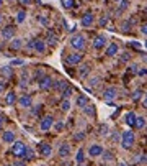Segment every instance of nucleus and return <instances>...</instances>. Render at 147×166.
Segmentation results:
<instances>
[{
	"label": "nucleus",
	"mask_w": 147,
	"mask_h": 166,
	"mask_svg": "<svg viewBox=\"0 0 147 166\" xmlns=\"http://www.w3.org/2000/svg\"><path fill=\"white\" fill-rule=\"evenodd\" d=\"M17 104L21 107V109H29L33 105V97L29 94H23L20 99H17Z\"/></svg>",
	"instance_id": "0eeeda50"
},
{
	"label": "nucleus",
	"mask_w": 147,
	"mask_h": 166,
	"mask_svg": "<svg viewBox=\"0 0 147 166\" xmlns=\"http://www.w3.org/2000/svg\"><path fill=\"white\" fill-rule=\"evenodd\" d=\"M29 109H31V113L34 115V117H38V115L41 113V109H43V105H36V107H29Z\"/></svg>",
	"instance_id": "c9c22d12"
},
{
	"label": "nucleus",
	"mask_w": 147,
	"mask_h": 166,
	"mask_svg": "<svg viewBox=\"0 0 147 166\" xmlns=\"http://www.w3.org/2000/svg\"><path fill=\"white\" fill-rule=\"evenodd\" d=\"M69 82L67 81H64V79H59V81H54L53 82V89L54 91H57V92H61L64 87H65V86H67Z\"/></svg>",
	"instance_id": "412c9836"
},
{
	"label": "nucleus",
	"mask_w": 147,
	"mask_h": 166,
	"mask_svg": "<svg viewBox=\"0 0 147 166\" xmlns=\"http://www.w3.org/2000/svg\"><path fill=\"white\" fill-rule=\"evenodd\" d=\"M84 138H85V133H82V132H79V133L74 135V140H75V141H82Z\"/></svg>",
	"instance_id": "4c0bfd02"
},
{
	"label": "nucleus",
	"mask_w": 147,
	"mask_h": 166,
	"mask_svg": "<svg viewBox=\"0 0 147 166\" xmlns=\"http://www.w3.org/2000/svg\"><path fill=\"white\" fill-rule=\"evenodd\" d=\"M134 127L139 128V130H144V128H145V117H137V115H136Z\"/></svg>",
	"instance_id": "a878e982"
},
{
	"label": "nucleus",
	"mask_w": 147,
	"mask_h": 166,
	"mask_svg": "<svg viewBox=\"0 0 147 166\" xmlns=\"http://www.w3.org/2000/svg\"><path fill=\"white\" fill-rule=\"evenodd\" d=\"M141 33H142L144 36H145V33H147V25H145V23H144V25L141 26Z\"/></svg>",
	"instance_id": "de8ad7c7"
},
{
	"label": "nucleus",
	"mask_w": 147,
	"mask_h": 166,
	"mask_svg": "<svg viewBox=\"0 0 147 166\" xmlns=\"http://www.w3.org/2000/svg\"><path fill=\"white\" fill-rule=\"evenodd\" d=\"M118 51H119L118 45H116V43H111V45H109V46L106 48V56L113 58V56H116V54H118Z\"/></svg>",
	"instance_id": "4be33fe9"
},
{
	"label": "nucleus",
	"mask_w": 147,
	"mask_h": 166,
	"mask_svg": "<svg viewBox=\"0 0 147 166\" xmlns=\"http://www.w3.org/2000/svg\"><path fill=\"white\" fill-rule=\"evenodd\" d=\"M141 96H142V91H136L134 94H132V100H139Z\"/></svg>",
	"instance_id": "79ce46f5"
},
{
	"label": "nucleus",
	"mask_w": 147,
	"mask_h": 166,
	"mask_svg": "<svg viewBox=\"0 0 147 166\" xmlns=\"http://www.w3.org/2000/svg\"><path fill=\"white\" fill-rule=\"evenodd\" d=\"M13 164H15V166H21V164H25V161H15Z\"/></svg>",
	"instance_id": "6e6d98bb"
},
{
	"label": "nucleus",
	"mask_w": 147,
	"mask_h": 166,
	"mask_svg": "<svg viewBox=\"0 0 147 166\" xmlns=\"http://www.w3.org/2000/svg\"><path fill=\"white\" fill-rule=\"evenodd\" d=\"M69 45L75 49V51H84L85 49V36L84 35H74V36L70 38V41H69Z\"/></svg>",
	"instance_id": "f03ea898"
},
{
	"label": "nucleus",
	"mask_w": 147,
	"mask_h": 166,
	"mask_svg": "<svg viewBox=\"0 0 147 166\" xmlns=\"http://www.w3.org/2000/svg\"><path fill=\"white\" fill-rule=\"evenodd\" d=\"M72 94H74V87H72L70 84H67V86H65V87L61 91V96H62V99H69V97L72 96Z\"/></svg>",
	"instance_id": "393cba45"
},
{
	"label": "nucleus",
	"mask_w": 147,
	"mask_h": 166,
	"mask_svg": "<svg viewBox=\"0 0 147 166\" xmlns=\"http://www.w3.org/2000/svg\"><path fill=\"white\" fill-rule=\"evenodd\" d=\"M116 96H118V89L116 87H106L105 91H103V99L105 100H111V99H116Z\"/></svg>",
	"instance_id": "9b49d317"
},
{
	"label": "nucleus",
	"mask_w": 147,
	"mask_h": 166,
	"mask_svg": "<svg viewBox=\"0 0 147 166\" xmlns=\"http://www.w3.org/2000/svg\"><path fill=\"white\" fill-rule=\"evenodd\" d=\"M119 136H121V135H118V132H116V135L111 136V140H113V141H118V140H119Z\"/></svg>",
	"instance_id": "09e8293b"
},
{
	"label": "nucleus",
	"mask_w": 147,
	"mask_h": 166,
	"mask_svg": "<svg viewBox=\"0 0 147 166\" xmlns=\"http://www.w3.org/2000/svg\"><path fill=\"white\" fill-rule=\"evenodd\" d=\"M23 158H25V161H33L34 160V151L29 148V147H26L25 153H23Z\"/></svg>",
	"instance_id": "c85d7f7f"
},
{
	"label": "nucleus",
	"mask_w": 147,
	"mask_h": 166,
	"mask_svg": "<svg viewBox=\"0 0 147 166\" xmlns=\"http://www.w3.org/2000/svg\"><path fill=\"white\" fill-rule=\"evenodd\" d=\"M61 5H62V8L65 10H70L74 5H75V0H61Z\"/></svg>",
	"instance_id": "c756f323"
},
{
	"label": "nucleus",
	"mask_w": 147,
	"mask_h": 166,
	"mask_svg": "<svg viewBox=\"0 0 147 166\" xmlns=\"http://www.w3.org/2000/svg\"><path fill=\"white\" fill-rule=\"evenodd\" d=\"M2 21H3V15H2V13H0V23H2Z\"/></svg>",
	"instance_id": "4d7b16f0"
},
{
	"label": "nucleus",
	"mask_w": 147,
	"mask_h": 166,
	"mask_svg": "<svg viewBox=\"0 0 147 166\" xmlns=\"http://www.w3.org/2000/svg\"><path fill=\"white\" fill-rule=\"evenodd\" d=\"M82 109H84L85 115H88V117H95V115H97V109H95V105L90 104V102H88L87 105H84Z\"/></svg>",
	"instance_id": "6ab92c4d"
},
{
	"label": "nucleus",
	"mask_w": 147,
	"mask_h": 166,
	"mask_svg": "<svg viewBox=\"0 0 147 166\" xmlns=\"http://www.w3.org/2000/svg\"><path fill=\"white\" fill-rule=\"evenodd\" d=\"M3 2H5V0H0V7H2V3H3Z\"/></svg>",
	"instance_id": "13d9d810"
},
{
	"label": "nucleus",
	"mask_w": 147,
	"mask_h": 166,
	"mask_svg": "<svg viewBox=\"0 0 147 166\" xmlns=\"http://www.w3.org/2000/svg\"><path fill=\"white\" fill-rule=\"evenodd\" d=\"M26 15H28V13H26L25 10H20V12L17 13V23H23V21L26 20Z\"/></svg>",
	"instance_id": "473e14b6"
},
{
	"label": "nucleus",
	"mask_w": 147,
	"mask_h": 166,
	"mask_svg": "<svg viewBox=\"0 0 147 166\" xmlns=\"http://www.w3.org/2000/svg\"><path fill=\"white\" fill-rule=\"evenodd\" d=\"M2 138H3L5 143H13L15 140H17V135H15V132H12V130H5Z\"/></svg>",
	"instance_id": "2eb2a0df"
},
{
	"label": "nucleus",
	"mask_w": 147,
	"mask_h": 166,
	"mask_svg": "<svg viewBox=\"0 0 147 166\" xmlns=\"http://www.w3.org/2000/svg\"><path fill=\"white\" fill-rule=\"evenodd\" d=\"M75 163L77 164H84L85 163V150L84 148H79L77 153H75Z\"/></svg>",
	"instance_id": "aec40b11"
},
{
	"label": "nucleus",
	"mask_w": 147,
	"mask_h": 166,
	"mask_svg": "<svg viewBox=\"0 0 147 166\" xmlns=\"http://www.w3.org/2000/svg\"><path fill=\"white\" fill-rule=\"evenodd\" d=\"M3 122H5V117H3V115H0V127L3 125Z\"/></svg>",
	"instance_id": "5fc2aeb1"
},
{
	"label": "nucleus",
	"mask_w": 147,
	"mask_h": 166,
	"mask_svg": "<svg viewBox=\"0 0 147 166\" xmlns=\"http://www.w3.org/2000/svg\"><path fill=\"white\" fill-rule=\"evenodd\" d=\"M46 41H48V45L56 46V45H57V36H56L54 33H51V31H49V33H48V40H46Z\"/></svg>",
	"instance_id": "7c9ffc66"
},
{
	"label": "nucleus",
	"mask_w": 147,
	"mask_h": 166,
	"mask_svg": "<svg viewBox=\"0 0 147 166\" xmlns=\"http://www.w3.org/2000/svg\"><path fill=\"white\" fill-rule=\"evenodd\" d=\"M136 74H139L141 77H145V76H147V69H145V68H137V73H136Z\"/></svg>",
	"instance_id": "ea45409f"
},
{
	"label": "nucleus",
	"mask_w": 147,
	"mask_h": 166,
	"mask_svg": "<svg viewBox=\"0 0 147 166\" xmlns=\"http://www.w3.org/2000/svg\"><path fill=\"white\" fill-rule=\"evenodd\" d=\"M131 26H132V23L129 20H126V21H123L121 23V31H124V33H128V31H131Z\"/></svg>",
	"instance_id": "f704fd0d"
},
{
	"label": "nucleus",
	"mask_w": 147,
	"mask_h": 166,
	"mask_svg": "<svg viewBox=\"0 0 147 166\" xmlns=\"http://www.w3.org/2000/svg\"><path fill=\"white\" fill-rule=\"evenodd\" d=\"M10 49H12V51H18V49H21V48H23V40H21V38H12L10 40Z\"/></svg>",
	"instance_id": "ddd939ff"
},
{
	"label": "nucleus",
	"mask_w": 147,
	"mask_h": 166,
	"mask_svg": "<svg viewBox=\"0 0 147 166\" xmlns=\"http://www.w3.org/2000/svg\"><path fill=\"white\" fill-rule=\"evenodd\" d=\"M20 3H23V5H29V3H31V0H20Z\"/></svg>",
	"instance_id": "3c124183"
},
{
	"label": "nucleus",
	"mask_w": 147,
	"mask_h": 166,
	"mask_svg": "<svg viewBox=\"0 0 147 166\" xmlns=\"http://www.w3.org/2000/svg\"><path fill=\"white\" fill-rule=\"evenodd\" d=\"M113 2H119V0H113Z\"/></svg>",
	"instance_id": "052dcab7"
},
{
	"label": "nucleus",
	"mask_w": 147,
	"mask_h": 166,
	"mask_svg": "<svg viewBox=\"0 0 147 166\" xmlns=\"http://www.w3.org/2000/svg\"><path fill=\"white\" fill-rule=\"evenodd\" d=\"M129 8V0H119V7L116 10V15H121L123 12H126Z\"/></svg>",
	"instance_id": "5701e85b"
},
{
	"label": "nucleus",
	"mask_w": 147,
	"mask_h": 166,
	"mask_svg": "<svg viewBox=\"0 0 147 166\" xmlns=\"http://www.w3.org/2000/svg\"><path fill=\"white\" fill-rule=\"evenodd\" d=\"M101 151H103V147L98 145V143H95V145H92L90 148H88V155H90L92 158H97L101 155Z\"/></svg>",
	"instance_id": "4468645a"
},
{
	"label": "nucleus",
	"mask_w": 147,
	"mask_h": 166,
	"mask_svg": "<svg viewBox=\"0 0 147 166\" xmlns=\"http://www.w3.org/2000/svg\"><path fill=\"white\" fill-rule=\"evenodd\" d=\"M139 163H142V164L145 163V153H142V156H141V161H139Z\"/></svg>",
	"instance_id": "864d4df0"
},
{
	"label": "nucleus",
	"mask_w": 147,
	"mask_h": 166,
	"mask_svg": "<svg viewBox=\"0 0 147 166\" xmlns=\"http://www.w3.org/2000/svg\"><path fill=\"white\" fill-rule=\"evenodd\" d=\"M84 61V54L82 51H75V53H72L67 56V63L70 64V66H79L80 63Z\"/></svg>",
	"instance_id": "423d86ee"
},
{
	"label": "nucleus",
	"mask_w": 147,
	"mask_h": 166,
	"mask_svg": "<svg viewBox=\"0 0 147 166\" xmlns=\"http://www.w3.org/2000/svg\"><path fill=\"white\" fill-rule=\"evenodd\" d=\"M38 82H39V89L44 91V92H48V91L53 89V82H54V79L51 77V76H43Z\"/></svg>",
	"instance_id": "20e7f679"
},
{
	"label": "nucleus",
	"mask_w": 147,
	"mask_h": 166,
	"mask_svg": "<svg viewBox=\"0 0 147 166\" xmlns=\"http://www.w3.org/2000/svg\"><path fill=\"white\" fill-rule=\"evenodd\" d=\"M10 145H12V155L13 156H18V158L23 156L25 150H26V145L23 141H17V140H15L13 143H10Z\"/></svg>",
	"instance_id": "7ed1b4c3"
},
{
	"label": "nucleus",
	"mask_w": 147,
	"mask_h": 166,
	"mask_svg": "<svg viewBox=\"0 0 147 166\" xmlns=\"http://www.w3.org/2000/svg\"><path fill=\"white\" fill-rule=\"evenodd\" d=\"M17 94H15L13 91H10V92H7V96H5V104L7 105H15L17 104Z\"/></svg>",
	"instance_id": "dca6fc26"
},
{
	"label": "nucleus",
	"mask_w": 147,
	"mask_h": 166,
	"mask_svg": "<svg viewBox=\"0 0 147 166\" xmlns=\"http://www.w3.org/2000/svg\"><path fill=\"white\" fill-rule=\"evenodd\" d=\"M119 138H121V147L124 150H131L132 147H134V143H136V135H134V132H131V130L123 132Z\"/></svg>",
	"instance_id": "f257e3e1"
},
{
	"label": "nucleus",
	"mask_w": 147,
	"mask_h": 166,
	"mask_svg": "<svg viewBox=\"0 0 147 166\" xmlns=\"http://www.w3.org/2000/svg\"><path fill=\"white\" fill-rule=\"evenodd\" d=\"M33 49H34L38 54H44V53H46V41H43V40H34Z\"/></svg>",
	"instance_id": "9d476101"
},
{
	"label": "nucleus",
	"mask_w": 147,
	"mask_h": 166,
	"mask_svg": "<svg viewBox=\"0 0 147 166\" xmlns=\"http://www.w3.org/2000/svg\"><path fill=\"white\" fill-rule=\"evenodd\" d=\"M0 35H2V38H3V40L10 41V40L15 36V26H12V25L3 26V28H2V31H0Z\"/></svg>",
	"instance_id": "6e6552de"
},
{
	"label": "nucleus",
	"mask_w": 147,
	"mask_h": 166,
	"mask_svg": "<svg viewBox=\"0 0 147 166\" xmlns=\"http://www.w3.org/2000/svg\"><path fill=\"white\" fill-rule=\"evenodd\" d=\"M134 120H136L134 112H129V113H126V117H124V122H126V125H129V127H134Z\"/></svg>",
	"instance_id": "cd10ccee"
},
{
	"label": "nucleus",
	"mask_w": 147,
	"mask_h": 166,
	"mask_svg": "<svg viewBox=\"0 0 147 166\" xmlns=\"http://www.w3.org/2000/svg\"><path fill=\"white\" fill-rule=\"evenodd\" d=\"M98 132H100V135H101V136L108 135V125H101V127H100V130H98Z\"/></svg>",
	"instance_id": "58836bf2"
},
{
	"label": "nucleus",
	"mask_w": 147,
	"mask_h": 166,
	"mask_svg": "<svg viewBox=\"0 0 147 166\" xmlns=\"http://www.w3.org/2000/svg\"><path fill=\"white\" fill-rule=\"evenodd\" d=\"M54 127V119L51 117V115H46V117H43L41 122H39V128L43 132H49L51 128Z\"/></svg>",
	"instance_id": "39448f33"
},
{
	"label": "nucleus",
	"mask_w": 147,
	"mask_h": 166,
	"mask_svg": "<svg viewBox=\"0 0 147 166\" xmlns=\"http://www.w3.org/2000/svg\"><path fill=\"white\" fill-rule=\"evenodd\" d=\"M21 64H25V61H21V59H13L12 61V66H21Z\"/></svg>",
	"instance_id": "37998d69"
},
{
	"label": "nucleus",
	"mask_w": 147,
	"mask_h": 166,
	"mask_svg": "<svg viewBox=\"0 0 147 166\" xmlns=\"http://www.w3.org/2000/svg\"><path fill=\"white\" fill-rule=\"evenodd\" d=\"M39 151L43 156H51L53 155V147H51V143L43 141V143H39Z\"/></svg>",
	"instance_id": "f8f14e48"
},
{
	"label": "nucleus",
	"mask_w": 147,
	"mask_h": 166,
	"mask_svg": "<svg viewBox=\"0 0 147 166\" xmlns=\"http://www.w3.org/2000/svg\"><path fill=\"white\" fill-rule=\"evenodd\" d=\"M33 43H34V40H29V41H28V45H26V46H28L29 49H33Z\"/></svg>",
	"instance_id": "8fccbe9b"
},
{
	"label": "nucleus",
	"mask_w": 147,
	"mask_h": 166,
	"mask_svg": "<svg viewBox=\"0 0 147 166\" xmlns=\"http://www.w3.org/2000/svg\"><path fill=\"white\" fill-rule=\"evenodd\" d=\"M8 2H18V0H8Z\"/></svg>",
	"instance_id": "bf43d9fd"
},
{
	"label": "nucleus",
	"mask_w": 147,
	"mask_h": 166,
	"mask_svg": "<svg viewBox=\"0 0 147 166\" xmlns=\"http://www.w3.org/2000/svg\"><path fill=\"white\" fill-rule=\"evenodd\" d=\"M129 58H131V54H129V53H123V56H121V61H123V63H126V61L129 59Z\"/></svg>",
	"instance_id": "a18cd8bd"
},
{
	"label": "nucleus",
	"mask_w": 147,
	"mask_h": 166,
	"mask_svg": "<svg viewBox=\"0 0 147 166\" xmlns=\"http://www.w3.org/2000/svg\"><path fill=\"white\" fill-rule=\"evenodd\" d=\"M0 76L10 79V77L13 76V68H12V66H3L2 69H0Z\"/></svg>",
	"instance_id": "b1692460"
},
{
	"label": "nucleus",
	"mask_w": 147,
	"mask_h": 166,
	"mask_svg": "<svg viewBox=\"0 0 147 166\" xmlns=\"http://www.w3.org/2000/svg\"><path fill=\"white\" fill-rule=\"evenodd\" d=\"M61 110H62V112H69V110H70V102H69V99H62V102H61Z\"/></svg>",
	"instance_id": "72a5a7b5"
},
{
	"label": "nucleus",
	"mask_w": 147,
	"mask_h": 166,
	"mask_svg": "<svg viewBox=\"0 0 147 166\" xmlns=\"http://www.w3.org/2000/svg\"><path fill=\"white\" fill-rule=\"evenodd\" d=\"M93 21H95V15H93L92 12H87L85 15L82 17V20H80V25L85 26V28H88V26L93 25Z\"/></svg>",
	"instance_id": "1a4fd4ad"
},
{
	"label": "nucleus",
	"mask_w": 147,
	"mask_h": 166,
	"mask_svg": "<svg viewBox=\"0 0 147 166\" xmlns=\"http://www.w3.org/2000/svg\"><path fill=\"white\" fill-rule=\"evenodd\" d=\"M88 102H90V100H88V97L87 96H79L77 97V100H75V105L79 107V109H82L84 105H87Z\"/></svg>",
	"instance_id": "bb28decb"
},
{
	"label": "nucleus",
	"mask_w": 147,
	"mask_h": 166,
	"mask_svg": "<svg viewBox=\"0 0 147 166\" xmlns=\"http://www.w3.org/2000/svg\"><path fill=\"white\" fill-rule=\"evenodd\" d=\"M70 155V147L69 143H62L61 147H59V156L61 158H67Z\"/></svg>",
	"instance_id": "a211bd4d"
},
{
	"label": "nucleus",
	"mask_w": 147,
	"mask_h": 166,
	"mask_svg": "<svg viewBox=\"0 0 147 166\" xmlns=\"http://www.w3.org/2000/svg\"><path fill=\"white\" fill-rule=\"evenodd\" d=\"M106 23H108V15H103L100 18V26H106Z\"/></svg>",
	"instance_id": "a19ab883"
},
{
	"label": "nucleus",
	"mask_w": 147,
	"mask_h": 166,
	"mask_svg": "<svg viewBox=\"0 0 147 166\" xmlns=\"http://www.w3.org/2000/svg\"><path fill=\"white\" fill-rule=\"evenodd\" d=\"M98 82H100V79H98V77H93L92 81H90V84H92V86H97Z\"/></svg>",
	"instance_id": "49530a36"
},
{
	"label": "nucleus",
	"mask_w": 147,
	"mask_h": 166,
	"mask_svg": "<svg viewBox=\"0 0 147 166\" xmlns=\"http://www.w3.org/2000/svg\"><path fill=\"white\" fill-rule=\"evenodd\" d=\"M100 156H103V161L105 163H108V161H111V160H114V156H113V153H109V151H105L103 150L101 151V155Z\"/></svg>",
	"instance_id": "2f4dec72"
},
{
	"label": "nucleus",
	"mask_w": 147,
	"mask_h": 166,
	"mask_svg": "<svg viewBox=\"0 0 147 166\" xmlns=\"http://www.w3.org/2000/svg\"><path fill=\"white\" fill-rule=\"evenodd\" d=\"M106 46V38L105 36H97L95 38V41H93V48L95 49H103Z\"/></svg>",
	"instance_id": "f3484780"
},
{
	"label": "nucleus",
	"mask_w": 147,
	"mask_h": 166,
	"mask_svg": "<svg viewBox=\"0 0 147 166\" xmlns=\"http://www.w3.org/2000/svg\"><path fill=\"white\" fill-rule=\"evenodd\" d=\"M137 68H139L137 64H131V66H129V69H128V71H131V73H134V74H136V73H137Z\"/></svg>",
	"instance_id": "c03bdc74"
},
{
	"label": "nucleus",
	"mask_w": 147,
	"mask_h": 166,
	"mask_svg": "<svg viewBox=\"0 0 147 166\" xmlns=\"http://www.w3.org/2000/svg\"><path fill=\"white\" fill-rule=\"evenodd\" d=\"M5 91V84H3V81H0V92H3Z\"/></svg>",
	"instance_id": "603ef678"
},
{
	"label": "nucleus",
	"mask_w": 147,
	"mask_h": 166,
	"mask_svg": "<svg viewBox=\"0 0 147 166\" xmlns=\"http://www.w3.org/2000/svg\"><path fill=\"white\" fill-rule=\"evenodd\" d=\"M88 71H90V64H84L82 69H80V76H87Z\"/></svg>",
	"instance_id": "e433bc0d"
}]
</instances>
